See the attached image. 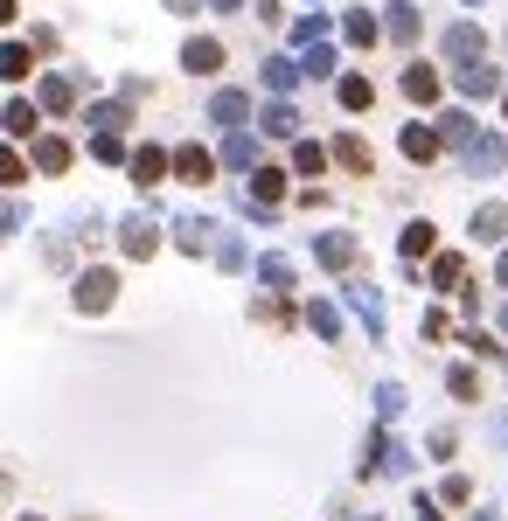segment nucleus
Instances as JSON below:
<instances>
[{"mask_svg": "<svg viewBox=\"0 0 508 521\" xmlns=\"http://www.w3.org/2000/svg\"><path fill=\"white\" fill-rule=\"evenodd\" d=\"M439 49H446V56H453V63L467 70V63H481V49H488V35H481L474 21H453V28L439 35Z\"/></svg>", "mask_w": 508, "mask_h": 521, "instance_id": "obj_1", "label": "nucleus"}, {"mask_svg": "<svg viewBox=\"0 0 508 521\" xmlns=\"http://www.w3.org/2000/svg\"><path fill=\"white\" fill-rule=\"evenodd\" d=\"M181 70L216 77V70H223V42H216V35H188V42H181Z\"/></svg>", "mask_w": 508, "mask_h": 521, "instance_id": "obj_2", "label": "nucleus"}, {"mask_svg": "<svg viewBox=\"0 0 508 521\" xmlns=\"http://www.w3.org/2000/svg\"><path fill=\"white\" fill-rule=\"evenodd\" d=\"M119 251H126V258H154V251H161V223H154V216H126Z\"/></svg>", "mask_w": 508, "mask_h": 521, "instance_id": "obj_3", "label": "nucleus"}, {"mask_svg": "<svg viewBox=\"0 0 508 521\" xmlns=\"http://www.w3.org/2000/svg\"><path fill=\"white\" fill-rule=\"evenodd\" d=\"M112 299H119V278H112V271H84V278H77V306H84V313H105Z\"/></svg>", "mask_w": 508, "mask_h": 521, "instance_id": "obj_4", "label": "nucleus"}, {"mask_svg": "<svg viewBox=\"0 0 508 521\" xmlns=\"http://www.w3.org/2000/svg\"><path fill=\"white\" fill-rule=\"evenodd\" d=\"M174 244L202 258V251H216V244H223V230H216V223H202V216H181V223H174Z\"/></svg>", "mask_w": 508, "mask_h": 521, "instance_id": "obj_5", "label": "nucleus"}, {"mask_svg": "<svg viewBox=\"0 0 508 521\" xmlns=\"http://www.w3.org/2000/svg\"><path fill=\"white\" fill-rule=\"evenodd\" d=\"M126 167H133V181H140V188H161V181H168V167H174V153H161V146H140Z\"/></svg>", "mask_w": 508, "mask_h": 521, "instance_id": "obj_6", "label": "nucleus"}, {"mask_svg": "<svg viewBox=\"0 0 508 521\" xmlns=\"http://www.w3.org/2000/svg\"><path fill=\"white\" fill-rule=\"evenodd\" d=\"M502 167H508V146L495 132H481V139L467 146V174H502Z\"/></svg>", "mask_w": 508, "mask_h": 521, "instance_id": "obj_7", "label": "nucleus"}, {"mask_svg": "<svg viewBox=\"0 0 508 521\" xmlns=\"http://www.w3.org/2000/svg\"><path fill=\"white\" fill-rule=\"evenodd\" d=\"M174 174H181V181H209V174H216V153H209V146H174Z\"/></svg>", "mask_w": 508, "mask_h": 521, "instance_id": "obj_8", "label": "nucleus"}, {"mask_svg": "<svg viewBox=\"0 0 508 521\" xmlns=\"http://www.w3.org/2000/svg\"><path fill=\"white\" fill-rule=\"evenodd\" d=\"M279 202H286V174L279 167H258L251 174V209H279Z\"/></svg>", "mask_w": 508, "mask_h": 521, "instance_id": "obj_9", "label": "nucleus"}, {"mask_svg": "<svg viewBox=\"0 0 508 521\" xmlns=\"http://www.w3.org/2000/svg\"><path fill=\"white\" fill-rule=\"evenodd\" d=\"M209 119H216V126H230V132H244V119H251V98H244V91H216Z\"/></svg>", "mask_w": 508, "mask_h": 521, "instance_id": "obj_10", "label": "nucleus"}, {"mask_svg": "<svg viewBox=\"0 0 508 521\" xmlns=\"http://www.w3.org/2000/svg\"><path fill=\"white\" fill-rule=\"evenodd\" d=\"M439 146H446L439 126H404V160H418V167H425V160H439Z\"/></svg>", "mask_w": 508, "mask_h": 521, "instance_id": "obj_11", "label": "nucleus"}, {"mask_svg": "<svg viewBox=\"0 0 508 521\" xmlns=\"http://www.w3.org/2000/svg\"><path fill=\"white\" fill-rule=\"evenodd\" d=\"M404 98H411V105H432V98H439V70H432V63H411V70H404Z\"/></svg>", "mask_w": 508, "mask_h": 521, "instance_id": "obj_12", "label": "nucleus"}, {"mask_svg": "<svg viewBox=\"0 0 508 521\" xmlns=\"http://www.w3.org/2000/svg\"><path fill=\"white\" fill-rule=\"evenodd\" d=\"M453 84H460L467 98H495V91H502V77H495L488 63H467V70H453Z\"/></svg>", "mask_w": 508, "mask_h": 521, "instance_id": "obj_13", "label": "nucleus"}, {"mask_svg": "<svg viewBox=\"0 0 508 521\" xmlns=\"http://www.w3.org/2000/svg\"><path fill=\"white\" fill-rule=\"evenodd\" d=\"M35 105H42V112H70V105H77V77H42Z\"/></svg>", "mask_w": 508, "mask_h": 521, "instance_id": "obj_14", "label": "nucleus"}, {"mask_svg": "<svg viewBox=\"0 0 508 521\" xmlns=\"http://www.w3.org/2000/svg\"><path fill=\"white\" fill-rule=\"evenodd\" d=\"M335 160L348 167V174H369L376 167V153H369V139H355V132H341L335 139Z\"/></svg>", "mask_w": 508, "mask_h": 521, "instance_id": "obj_15", "label": "nucleus"}, {"mask_svg": "<svg viewBox=\"0 0 508 521\" xmlns=\"http://www.w3.org/2000/svg\"><path fill=\"white\" fill-rule=\"evenodd\" d=\"M35 167H42V174H63V167H70V139L42 132V139H35Z\"/></svg>", "mask_w": 508, "mask_h": 521, "instance_id": "obj_16", "label": "nucleus"}, {"mask_svg": "<svg viewBox=\"0 0 508 521\" xmlns=\"http://www.w3.org/2000/svg\"><path fill=\"white\" fill-rule=\"evenodd\" d=\"M348 306H355V313H362V327H369V334L383 341V299H376L369 285H348Z\"/></svg>", "mask_w": 508, "mask_h": 521, "instance_id": "obj_17", "label": "nucleus"}, {"mask_svg": "<svg viewBox=\"0 0 508 521\" xmlns=\"http://www.w3.org/2000/svg\"><path fill=\"white\" fill-rule=\"evenodd\" d=\"M474 237H481V244L508 237V209H502V202H481V209H474Z\"/></svg>", "mask_w": 508, "mask_h": 521, "instance_id": "obj_18", "label": "nucleus"}, {"mask_svg": "<svg viewBox=\"0 0 508 521\" xmlns=\"http://www.w3.org/2000/svg\"><path fill=\"white\" fill-rule=\"evenodd\" d=\"M439 139H446V146H460V153H467V146H474V139H481V126H474V119H467V112H446V119H439Z\"/></svg>", "mask_w": 508, "mask_h": 521, "instance_id": "obj_19", "label": "nucleus"}, {"mask_svg": "<svg viewBox=\"0 0 508 521\" xmlns=\"http://www.w3.org/2000/svg\"><path fill=\"white\" fill-rule=\"evenodd\" d=\"M383 28H390V42H418V7L411 0H390V21Z\"/></svg>", "mask_w": 508, "mask_h": 521, "instance_id": "obj_20", "label": "nucleus"}, {"mask_svg": "<svg viewBox=\"0 0 508 521\" xmlns=\"http://www.w3.org/2000/svg\"><path fill=\"white\" fill-rule=\"evenodd\" d=\"M28 70H35V49H28V42H7V49H0V77H7V84H21Z\"/></svg>", "mask_w": 508, "mask_h": 521, "instance_id": "obj_21", "label": "nucleus"}, {"mask_svg": "<svg viewBox=\"0 0 508 521\" xmlns=\"http://www.w3.org/2000/svg\"><path fill=\"white\" fill-rule=\"evenodd\" d=\"M335 98L348 105V112H369V105H376V84H369V77H341Z\"/></svg>", "mask_w": 508, "mask_h": 521, "instance_id": "obj_22", "label": "nucleus"}, {"mask_svg": "<svg viewBox=\"0 0 508 521\" xmlns=\"http://www.w3.org/2000/svg\"><path fill=\"white\" fill-rule=\"evenodd\" d=\"M314 258L328 264V271H348V264H355V244H348V237H314Z\"/></svg>", "mask_w": 508, "mask_h": 521, "instance_id": "obj_23", "label": "nucleus"}, {"mask_svg": "<svg viewBox=\"0 0 508 521\" xmlns=\"http://www.w3.org/2000/svg\"><path fill=\"white\" fill-rule=\"evenodd\" d=\"M258 132H272V139H293V132H300V112H293V105H265Z\"/></svg>", "mask_w": 508, "mask_h": 521, "instance_id": "obj_24", "label": "nucleus"}, {"mask_svg": "<svg viewBox=\"0 0 508 521\" xmlns=\"http://www.w3.org/2000/svg\"><path fill=\"white\" fill-rule=\"evenodd\" d=\"M293 84H300V63H293V56H272V63H265V91H279V98H286Z\"/></svg>", "mask_w": 508, "mask_h": 521, "instance_id": "obj_25", "label": "nucleus"}, {"mask_svg": "<svg viewBox=\"0 0 508 521\" xmlns=\"http://www.w3.org/2000/svg\"><path fill=\"white\" fill-rule=\"evenodd\" d=\"M307 327H314L321 341H335V334H341V313L328 306V299H314V306H307Z\"/></svg>", "mask_w": 508, "mask_h": 521, "instance_id": "obj_26", "label": "nucleus"}, {"mask_svg": "<svg viewBox=\"0 0 508 521\" xmlns=\"http://www.w3.org/2000/svg\"><path fill=\"white\" fill-rule=\"evenodd\" d=\"M0 126L14 132V139H28V132H35V105H28V98H14V105L0 112Z\"/></svg>", "mask_w": 508, "mask_h": 521, "instance_id": "obj_27", "label": "nucleus"}, {"mask_svg": "<svg viewBox=\"0 0 508 521\" xmlns=\"http://www.w3.org/2000/svg\"><path fill=\"white\" fill-rule=\"evenodd\" d=\"M223 160H230V167H251V160H258V139H251V132H230V139H223Z\"/></svg>", "mask_w": 508, "mask_h": 521, "instance_id": "obj_28", "label": "nucleus"}, {"mask_svg": "<svg viewBox=\"0 0 508 521\" xmlns=\"http://www.w3.org/2000/svg\"><path fill=\"white\" fill-rule=\"evenodd\" d=\"M432 244H439V230H432V223H411V230H404V258H425Z\"/></svg>", "mask_w": 508, "mask_h": 521, "instance_id": "obj_29", "label": "nucleus"}, {"mask_svg": "<svg viewBox=\"0 0 508 521\" xmlns=\"http://www.w3.org/2000/svg\"><path fill=\"white\" fill-rule=\"evenodd\" d=\"M258 278H265L272 292H286V285H293V264L286 258H258Z\"/></svg>", "mask_w": 508, "mask_h": 521, "instance_id": "obj_30", "label": "nucleus"}, {"mask_svg": "<svg viewBox=\"0 0 508 521\" xmlns=\"http://www.w3.org/2000/svg\"><path fill=\"white\" fill-rule=\"evenodd\" d=\"M321 35H328V14H307V21L293 28V42H300V49H321Z\"/></svg>", "mask_w": 508, "mask_h": 521, "instance_id": "obj_31", "label": "nucleus"}, {"mask_svg": "<svg viewBox=\"0 0 508 521\" xmlns=\"http://www.w3.org/2000/svg\"><path fill=\"white\" fill-rule=\"evenodd\" d=\"M376 35H383V28H376V14H348V42H355V49H369Z\"/></svg>", "mask_w": 508, "mask_h": 521, "instance_id": "obj_32", "label": "nucleus"}, {"mask_svg": "<svg viewBox=\"0 0 508 521\" xmlns=\"http://www.w3.org/2000/svg\"><path fill=\"white\" fill-rule=\"evenodd\" d=\"M293 167H300V174H321V167H328V146H314V139H300V153H293Z\"/></svg>", "mask_w": 508, "mask_h": 521, "instance_id": "obj_33", "label": "nucleus"}, {"mask_svg": "<svg viewBox=\"0 0 508 521\" xmlns=\"http://www.w3.org/2000/svg\"><path fill=\"white\" fill-rule=\"evenodd\" d=\"M14 181H28V160L14 146H0V188H14Z\"/></svg>", "mask_w": 508, "mask_h": 521, "instance_id": "obj_34", "label": "nucleus"}, {"mask_svg": "<svg viewBox=\"0 0 508 521\" xmlns=\"http://www.w3.org/2000/svg\"><path fill=\"white\" fill-rule=\"evenodd\" d=\"M446 390L460 396V403H474V396H481V376H474V369H453V376H446Z\"/></svg>", "mask_w": 508, "mask_h": 521, "instance_id": "obj_35", "label": "nucleus"}, {"mask_svg": "<svg viewBox=\"0 0 508 521\" xmlns=\"http://www.w3.org/2000/svg\"><path fill=\"white\" fill-rule=\"evenodd\" d=\"M376 417H383V424H390V417H404V390H397V383H383V390H376Z\"/></svg>", "mask_w": 508, "mask_h": 521, "instance_id": "obj_36", "label": "nucleus"}, {"mask_svg": "<svg viewBox=\"0 0 508 521\" xmlns=\"http://www.w3.org/2000/svg\"><path fill=\"white\" fill-rule=\"evenodd\" d=\"M91 153H98V160H133V153H126V139H119V132H98V139H91Z\"/></svg>", "mask_w": 508, "mask_h": 521, "instance_id": "obj_37", "label": "nucleus"}, {"mask_svg": "<svg viewBox=\"0 0 508 521\" xmlns=\"http://www.w3.org/2000/svg\"><path fill=\"white\" fill-rule=\"evenodd\" d=\"M91 126H98V132H119V126H126V105H91Z\"/></svg>", "mask_w": 508, "mask_h": 521, "instance_id": "obj_38", "label": "nucleus"}, {"mask_svg": "<svg viewBox=\"0 0 508 521\" xmlns=\"http://www.w3.org/2000/svg\"><path fill=\"white\" fill-rule=\"evenodd\" d=\"M460 278H467V264H460V258H439V264H432V285H446V292H453Z\"/></svg>", "mask_w": 508, "mask_h": 521, "instance_id": "obj_39", "label": "nucleus"}, {"mask_svg": "<svg viewBox=\"0 0 508 521\" xmlns=\"http://www.w3.org/2000/svg\"><path fill=\"white\" fill-rule=\"evenodd\" d=\"M335 70V49H307V63H300V77H328Z\"/></svg>", "mask_w": 508, "mask_h": 521, "instance_id": "obj_40", "label": "nucleus"}, {"mask_svg": "<svg viewBox=\"0 0 508 521\" xmlns=\"http://www.w3.org/2000/svg\"><path fill=\"white\" fill-rule=\"evenodd\" d=\"M439 501H446V508H467V501H474V487H467V480H460V473H453V480H446V487H439Z\"/></svg>", "mask_w": 508, "mask_h": 521, "instance_id": "obj_41", "label": "nucleus"}, {"mask_svg": "<svg viewBox=\"0 0 508 521\" xmlns=\"http://www.w3.org/2000/svg\"><path fill=\"white\" fill-rule=\"evenodd\" d=\"M216 264H223V271H244V244H237V237H223V244H216Z\"/></svg>", "mask_w": 508, "mask_h": 521, "instance_id": "obj_42", "label": "nucleus"}, {"mask_svg": "<svg viewBox=\"0 0 508 521\" xmlns=\"http://www.w3.org/2000/svg\"><path fill=\"white\" fill-rule=\"evenodd\" d=\"M258 320H272V327H286V320H293V306H286V299H258Z\"/></svg>", "mask_w": 508, "mask_h": 521, "instance_id": "obj_43", "label": "nucleus"}, {"mask_svg": "<svg viewBox=\"0 0 508 521\" xmlns=\"http://www.w3.org/2000/svg\"><path fill=\"white\" fill-rule=\"evenodd\" d=\"M411 515H418V521H446V515H439V501H425V494H418V508H411Z\"/></svg>", "mask_w": 508, "mask_h": 521, "instance_id": "obj_44", "label": "nucleus"}, {"mask_svg": "<svg viewBox=\"0 0 508 521\" xmlns=\"http://www.w3.org/2000/svg\"><path fill=\"white\" fill-rule=\"evenodd\" d=\"M258 21H279V0H258Z\"/></svg>", "mask_w": 508, "mask_h": 521, "instance_id": "obj_45", "label": "nucleus"}, {"mask_svg": "<svg viewBox=\"0 0 508 521\" xmlns=\"http://www.w3.org/2000/svg\"><path fill=\"white\" fill-rule=\"evenodd\" d=\"M7 21H14V0H0V28H7Z\"/></svg>", "mask_w": 508, "mask_h": 521, "instance_id": "obj_46", "label": "nucleus"}, {"mask_svg": "<svg viewBox=\"0 0 508 521\" xmlns=\"http://www.w3.org/2000/svg\"><path fill=\"white\" fill-rule=\"evenodd\" d=\"M495 278H502V285H508V251H502V264H495Z\"/></svg>", "mask_w": 508, "mask_h": 521, "instance_id": "obj_47", "label": "nucleus"}, {"mask_svg": "<svg viewBox=\"0 0 508 521\" xmlns=\"http://www.w3.org/2000/svg\"><path fill=\"white\" fill-rule=\"evenodd\" d=\"M168 7H174V14H188V7H195V0H168Z\"/></svg>", "mask_w": 508, "mask_h": 521, "instance_id": "obj_48", "label": "nucleus"}, {"mask_svg": "<svg viewBox=\"0 0 508 521\" xmlns=\"http://www.w3.org/2000/svg\"><path fill=\"white\" fill-rule=\"evenodd\" d=\"M209 7H223V14H230V7H237V0H209Z\"/></svg>", "mask_w": 508, "mask_h": 521, "instance_id": "obj_49", "label": "nucleus"}, {"mask_svg": "<svg viewBox=\"0 0 508 521\" xmlns=\"http://www.w3.org/2000/svg\"><path fill=\"white\" fill-rule=\"evenodd\" d=\"M502 334H508V306H502Z\"/></svg>", "mask_w": 508, "mask_h": 521, "instance_id": "obj_50", "label": "nucleus"}, {"mask_svg": "<svg viewBox=\"0 0 508 521\" xmlns=\"http://www.w3.org/2000/svg\"><path fill=\"white\" fill-rule=\"evenodd\" d=\"M21 521H42V515H21Z\"/></svg>", "mask_w": 508, "mask_h": 521, "instance_id": "obj_51", "label": "nucleus"}, {"mask_svg": "<svg viewBox=\"0 0 508 521\" xmlns=\"http://www.w3.org/2000/svg\"><path fill=\"white\" fill-rule=\"evenodd\" d=\"M502 112H508V98H502Z\"/></svg>", "mask_w": 508, "mask_h": 521, "instance_id": "obj_52", "label": "nucleus"}, {"mask_svg": "<svg viewBox=\"0 0 508 521\" xmlns=\"http://www.w3.org/2000/svg\"><path fill=\"white\" fill-rule=\"evenodd\" d=\"M474 521H488V515H474Z\"/></svg>", "mask_w": 508, "mask_h": 521, "instance_id": "obj_53", "label": "nucleus"}]
</instances>
